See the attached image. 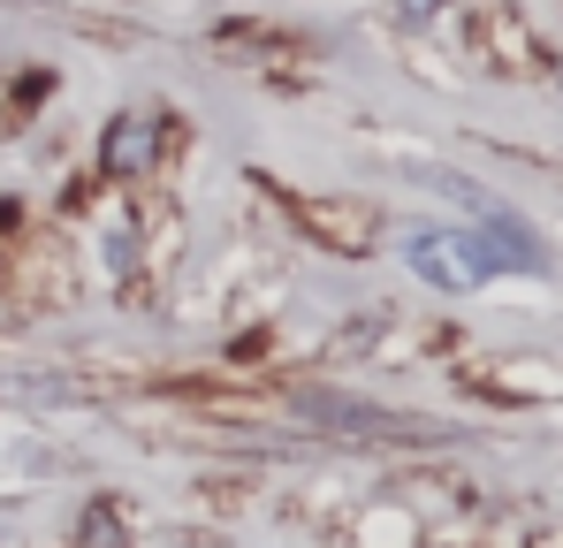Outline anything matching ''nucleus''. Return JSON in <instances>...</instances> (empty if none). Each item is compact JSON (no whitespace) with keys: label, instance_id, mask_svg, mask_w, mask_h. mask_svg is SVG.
Returning a JSON list of instances; mask_svg holds the SVG:
<instances>
[{"label":"nucleus","instance_id":"nucleus-1","mask_svg":"<svg viewBox=\"0 0 563 548\" xmlns=\"http://www.w3.org/2000/svg\"><path fill=\"white\" fill-rule=\"evenodd\" d=\"M479 46H487V62L503 69V77H549L556 69V54H549V39L518 15V8H479Z\"/></svg>","mask_w":563,"mask_h":548},{"label":"nucleus","instance_id":"nucleus-2","mask_svg":"<svg viewBox=\"0 0 563 548\" xmlns=\"http://www.w3.org/2000/svg\"><path fill=\"white\" fill-rule=\"evenodd\" d=\"M289 213H297L328 252H343V260L374 252V237H380V213H374V206H358V198H289Z\"/></svg>","mask_w":563,"mask_h":548},{"label":"nucleus","instance_id":"nucleus-3","mask_svg":"<svg viewBox=\"0 0 563 548\" xmlns=\"http://www.w3.org/2000/svg\"><path fill=\"white\" fill-rule=\"evenodd\" d=\"M404 260H411V274H427L434 289H472V282L487 274V260H479L472 237H411Z\"/></svg>","mask_w":563,"mask_h":548},{"label":"nucleus","instance_id":"nucleus-4","mask_svg":"<svg viewBox=\"0 0 563 548\" xmlns=\"http://www.w3.org/2000/svg\"><path fill=\"white\" fill-rule=\"evenodd\" d=\"M145 145H153V130H145V122H137V130H114V138H107V168H137V161H145Z\"/></svg>","mask_w":563,"mask_h":548}]
</instances>
